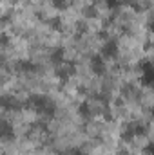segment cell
Returning <instances> with one entry per match:
<instances>
[{
  "label": "cell",
  "mask_w": 154,
  "mask_h": 155,
  "mask_svg": "<svg viewBox=\"0 0 154 155\" xmlns=\"http://www.w3.org/2000/svg\"><path fill=\"white\" fill-rule=\"evenodd\" d=\"M89 114H91V108H89V105H87V103H82V105H80V116H89Z\"/></svg>",
  "instance_id": "obj_6"
},
{
  "label": "cell",
  "mask_w": 154,
  "mask_h": 155,
  "mask_svg": "<svg viewBox=\"0 0 154 155\" xmlns=\"http://www.w3.org/2000/svg\"><path fill=\"white\" fill-rule=\"evenodd\" d=\"M53 4H54L56 7H60V9L65 7V0H53Z\"/></svg>",
  "instance_id": "obj_10"
},
{
  "label": "cell",
  "mask_w": 154,
  "mask_h": 155,
  "mask_svg": "<svg viewBox=\"0 0 154 155\" xmlns=\"http://www.w3.org/2000/svg\"><path fill=\"white\" fill-rule=\"evenodd\" d=\"M20 69H24V71H37L38 67L35 63H31V61H20Z\"/></svg>",
  "instance_id": "obj_5"
},
{
  "label": "cell",
  "mask_w": 154,
  "mask_h": 155,
  "mask_svg": "<svg viewBox=\"0 0 154 155\" xmlns=\"http://www.w3.org/2000/svg\"><path fill=\"white\" fill-rule=\"evenodd\" d=\"M2 134H4V137H9L11 135V128L7 126V123H2Z\"/></svg>",
  "instance_id": "obj_7"
},
{
  "label": "cell",
  "mask_w": 154,
  "mask_h": 155,
  "mask_svg": "<svg viewBox=\"0 0 154 155\" xmlns=\"http://www.w3.org/2000/svg\"><path fill=\"white\" fill-rule=\"evenodd\" d=\"M142 71H143V76H142V83L145 87H154V63L149 60H143L142 61Z\"/></svg>",
  "instance_id": "obj_1"
},
{
  "label": "cell",
  "mask_w": 154,
  "mask_h": 155,
  "mask_svg": "<svg viewBox=\"0 0 154 155\" xmlns=\"http://www.w3.org/2000/svg\"><path fill=\"white\" fill-rule=\"evenodd\" d=\"M51 61L53 63H62L64 61V49H54L53 51V54H51Z\"/></svg>",
  "instance_id": "obj_4"
},
{
  "label": "cell",
  "mask_w": 154,
  "mask_h": 155,
  "mask_svg": "<svg viewBox=\"0 0 154 155\" xmlns=\"http://www.w3.org/2000/svg\"><path fill=\"white\" fill-rule=\"evenodd\" d=\"M103 58H114L116 56V41L114 40H107L102 47V52H100Z\"/></svg>",
  "instance_id": "obj_2"
},
{
  "label": "cell",
  "mask_w": 154,
  "mask_h": 155,
  "mask_svg": "<svg viewBox=\"0 0 154 155\" xmlns=\"http://www.w3.org/2000/svg\"><path fill=\"white\" fill-rule=\"evenodd\" d=\"M105 4H107V7H111V9H114L120 5V0H105Z\"/></svg>",
  "instance_id": "obj_8"
},
{
  "label": "cell",
  "mask_w": 154,
  "mask_h": 155,
  "mask_svg": "<svg viewBox=\"0 0 154 155\" xmlns=\"http://www.w3.org/2000/svg\"><path fill=\"white\" fill-rule=\"evenodd\" d=\"M91 69L96 72V74H102L103 72V56L102 54H96V56H93V60H91Z\"/></svg>",
  "instance_id": "obj_3"
},
{
  "label": "cell",
  "mask_w": 154,
  "mask_h": 155,
  "mask_svg": "<svg viewBox=\"0 0 154 155\" xmlns=\"http://www.w3.org/2000/svg\"><path fill=\"white\" fill-rule=\"evenodd\" d=\"M145 153L154 155V143H151V144H147V146H145Z\"/></svg>",
  "instance_id": "obj_9"
}]
</instances>
